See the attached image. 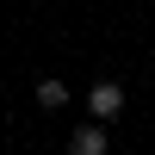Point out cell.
Here are the masks:
<instances>
[{
	"label": "cell",
	"instance_id": "2",
	"mask_svg": "<svg viewBox=\"0 0 155 155\" xmlns=\"http://www.w3.org/2000/svg\"><path fill=\"white\" fill-rule=\"evenodd\" d=\"M106 118H87V124H74V137H68V149L74 155H106Z\"/></svg>",
	"mask_w": 155,
	"mask_h": 155
},
{
	"label": "cell",
	"instance_id": "1",
	"mask_svg": "<svg viewBox=\"0 0 155 155\" xmlns=\"http://www.w3.org/2000/svg\"><path fill=\"white\" fill-rule=\"evenodd\" d=\"M87 112H93V118H124V81H93L87 87Z\"/></svg>",
	"mask_w": 155,
	"mask_h": 155
},
{
	"label": "cell",
	"instance_id": "3",
	"mask_svg": "<svg viewBox=\"0 0 155 155\" xmlns=\"http://www.w3.org/2000/svg\"><path fill=\"white\" fill-rule=\"evenodd\" d=\"M37 106H44V112H62V106H68V87H62V81H37Z\"/></svg>",
	"mask_w": 155,
	"mask_h": 155
}]
</instances>
